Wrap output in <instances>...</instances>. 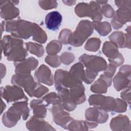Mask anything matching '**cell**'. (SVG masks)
<instances>
[{"label":"cell","mask_w":131,"mask_h":131,"mask_svg":"<svg viewBox=\"0 0 131 131\" xmlns=\"http://www.w3.org/2000/svg\"><path fill=\"white\" fill-rule=\"evenodd\" d=\"M23 40L10 35H5L1 40V47L7 60L17 62L25 59L28 55Z\"/></svg>","instance_id":"cell-1"},{"label":"cell","mask_w":131,"mask_h":131,"mask_svg":"<svg viewBox=\"0 0 131 131\" xmlns=\"http://www.w3.org/2000/svg\"><path fill=\"white\" fill-rule=\"evenodd\" d=\"M29 113L27 101H16L4 114L2 117L3 124L7 127H12L17 123L21 116L24 120H27Z\"/></svg>","instance_id":"cell-2"},{"label":"cell","mask_w":131,"mask_h":131,"mask_svg":"<svg viewBox=\"0 0 131 131\" xmlns=\"http://www.w3.org/2000/svg\"><path fill=\"white\" fill-rule=\"evenodd\" d=\"M1 27L13 37L26 39L32 35L33 23L21 19L4 20L2 23Z\"/></svg>","instance_id":"cell-3"},{"label":"cell","mask_w":131,"mask_h":131,"mask_svg":"<svg viewBox=\"0 0 131 131\" xmlns=\"http://www.w3.org/2000/svg\"><path fill=\"white\" fill-rule=\"evenodd\" d=\"M93 29L92 23L89 20L80 21L76 30L71 33L68 43L75 47L81 46L85 40L92 34Z\"/></svg>","instance_id":"cell-4"},{"label":"cell","mask_w":131,"mask_h":131,"mask_svg":"<svg viewBox=\"0 0 131 131\" xmlns=\"http://www.w3.org/2000/svg\"><path fill=\"white\" fill-rule=\"evenodd\" d=\"M54 84L57 91L68 90L82 84L69 72L62 69L56 71L54 75Z\"/></svg>","instance_id":"cell-5"},{"label":"cell","mask_w":131,"mask_h":131,"mask_svg":"<svg viewBox=\"0 0 131 131\" xmlns=\"http://www.w3.org/2000/svg\"><path fill=\"white\" fill-rule=\"evenodd\" d=\"M79 61L86 67V69L97 73L104 71L107 68V63L104 58L95 55L83 54L79 58Z\"/></svg>","instance_id":"cell-6"},{"label":"cell","mask_w":131,"mask_h":131,"mask_svg":"<svg viewBox=\"0 0 131 131\" xmlns=\"http://www.w3.org/2000/svg\"><path fill=\"white\" fill-rule=\"evenodd\" d=\"M11 83L19 87L23 88L25 92L30 97H33V93L37 82L34 81L30 74L16 73L12 77Z\"/></svg>","instance_id":"cell-7"},{"label":"cell","mask_w":131,"mask_h":131,"mask_svg":"<svg viewBox=\"0 0 131 131\" xmlns=\"http://www.w3.org/2000/svg\"><path fill=\"white\" fill-rule=\"evenodd\" d=\"M90 105L98 107L105 111L115 112L116 109V100L113 97L105 96L101 94H94L89 97Z\"/></svg>","instance_id":"cell-8"},{"label":"cell","mask_w":131,"mask_h":131,"mask_svg":"<svg viewBox=\"0 0 131 131\" xmlns=\"http://www.w3.org/2000/svg\"><path fill=\"white\" fill-rule=\"evenodd\" d=\"M1 96L8 102H16L19 100L28 101V98L25 95L20 87L13 85H6L1 88Z\"/></svg>","instance_id":"cell-9"},{"label":"cell","mask_w":131,"mask_h":131,"mask_svg":"<svg viewBox=\"0 0 131 131\" xmlns=\"http://www.w3.org/2000/svg\"><path fill=\"white\" fill-rule=\"evenodd\" d=\"M118 48L112 41H105L102 47V52L108 57L110 62L116 67L121 66L124 62L123 57L119 52Z\"/></svg>","instance_id":"cell-10"},{"label":"cell","mask_w":131,"mask_h":131,"mask_svg":"<svg viewBox=\"0 0 131 131\" xmlns=\"http://www.w3.org/2000/svg\"><path fill=\"white\" fill-rule=\"evenodd\" d=\"M130 66L124 65L119 70L114 78V88L117 91L130 86Z\"/></svg>","instance_id":"cell-11"},{"label":"cell","mask_w":131,"mask_h":131,"mask_svg":"<svg viewBox=\"0 0 131 131\" xmlns=\"http://www.w3.org/2000/svg\"><path fill=\"white\" fill-rule=\"evenodd\" d=\"M51 112L55 123L64 128L68 129V124L73 120V118L63 110V108L60 104L53 105Z\"/></svg>","instance_id":"cell-12"},{"label":"cell","mask_w":131,"mask_h":131,"mask_svg":"<svg viewBox=\"0 0 131 131\" xmlns=\"http://www.w3.org/2000/svg\"><path fill=\"white\" fill-rule=\"evenodd\" d=\"M13 1H1V16L5 20H11L19 15V11Z\"/></svg>","instance_id":"cell-13"},{"label":"cell","mask_w":131,"mask_h":131,"mask_svg":"<svg viewBox=\"0 0 131 131\" xmlns=\"http://www.w3.org/2000/svg\"><path fill=\"white\" fill-rule=\"evenodd\" d=\"M111 24L113 28L118 29L130 20V8H119L114 15Z\"/></svg>","instance_id":"cell-14"},{"label":"cell","mask_w":131,"mask_h":131,"mask_svg":"<svg viewBox=\"0 0 131 131\" xmlns=\"http://www.w3.org/2000/svg\"><path fill=\"white\" fill-rule=\"evenodd\" d=\"M85 117L89 121L103 123L107 120L108 115L106 111L94 106L85 110Z\"/></svg>","instance_id":"cell-15"},{"label":"cell","mask_w":131,"mask_h":131,"mask_svg":"<svg viewBox=\"0 0 131 131\" xmlns=\"http://www.w3.org/2000/svg\"><path fill=\"white\" fill-rule=\"evenodd\" d=\"M14 64L16 73L30 74L31 72L37 67L38 61L35 58L30 57L21 61L14 62Z\"/></svg>","instance_id":"cell-16"},{"label":"cell","mask_w":131,"mask_h":131,"mask_svg":"<svg viewBox=\"0 0 131 131\" xmlns=\"http://www.w3.org/2000/svg\"><path fill=\"white\" fill-rule=\"evenodd\" d=\"M127 33L124 34L122 32H114L110 36L109 39L117 45L118 47L128 48L130 49V27Z\"/></svg>","instance_id":"cell-17"},{"label":"cell","mask_w":131,"mask_h":131,"mask_svg":"<svg viewBox=\"0 0 131 131\" xmlns=\"http://www.w3.org/2000/svg\"><path fill=\"white\" fill-rule=\"evenodd\" d=\"M36 80L48 85L51 86L53 84V78L50 69L46 65H41L34 73Z\"/></svg>","instance_id":"cell-18"},{"label":"cell","mask_w":131,"mask_h":131,"mask_svg":"<svg viewBox=\"0 0 131 131\" xmlns=\"http://www.w3.org/2000/svg\"><path fill=\"white\" fill-rule=\"evenodd\" d=\"M27 128L30 130H55L42 118L34 116L26 123Z\"/></svg>","instance_id":"cell-19"},{"label":"cell","mask_w":131,"mask_h":131,"mask_svg":"<svg viewBox=\"0 0 131 131\" xmlns=\"http://www.w3.org/2000/svg\"><path fill=\"white\" fill-rule=\"evenodd\" d=\"M62 19V15L59 12L56 11L51 12L46 16V26L49 30L56 31L59 29Z\"/></svg>","instance_id":"cell-20"},{"label":"cell","mask_w":131,"mask_h":131,"mask_svg":"<svg viewBox=\"0 0 131 131\" xmlns=\"http://www.w3.org/2000/svg\"><path fill=\"white\" fill-rule=\"evenodd\" d=\"M112 84V78H108L103 74L101 75L100 78L96 81L91 86V90L95 93H105L107 88Z\"/></svg>","instance_id":"cell-21"},{"label":"cell","mask_w":131,"mask_h":131,"mask_svg":"<svg viewBox=\"0 0 131 131\" xmlns=\"http://www.w3.org/2000/svg\"><path fill=\"white\" fill-rule=\"evenodd\" d=\"M110 128L114 130H127V127L129 128V121L126 116L119 115L113 118L110 122Z\"/></svg>","instance_id":"cell-22"},{"label":"cell","mask_w":131,"mask_h":131,"mask_svg":"<svg viewBox=\"0 0 131 131\" xmlns=\"http://www.w3.org/2000/svg\"><path fill=\"white\" fill-rule=\"evenodd\" d=\"M43 100L34 99L31 101L30 106L33 110V114L35 116L43 118L46 116L47 108Z\"/></svg>","instance_id":"cell-23"},{"label":"cell","mask_w":131,"mask_h":131,"mask_svg":"<svg viewBox=\"0 0 131 131\" xmlns=\"http://www.w3.org/2000/svg\"><path fill=\"white\" fill-rule=\"evenodd\" d=\"M32 39L40 43H44L47 40V35L46 32L38 25L33 23L32 31Z\"/></svg>","instance_id":"cell-24"},{"label":"cell","mask_w":131,"mask_h":131,"mask_svg":"<svg viewBox=\"0 0 131 131\" xmlns=\"http://www.w3.org/2000/svg\"><path fill=\"white\" fill-rule=\"evenodd\" d=\"M76 15L80 17H92V9L91 5L85 3H80L76 5L75 8Z\"/></svg>","instance_id":"cell-25"},{"label":"cell","mask_w":131,"mask_h":131,"mask_svg":"<svg viewBox=\"0 0 131 131\" xmlns=\"http://www.w3.org/2000/svg\"><path fill=\"white\" fill-rule=\"evenodd\" d=\"M92 23L93 28H94L101 36H104L107 35L112 30L111 26L108 22L93 21Z\"/></svg>","instance_id":"cell-26"},{"label":"cell","mask_w":131,"mask_h":131,"mask_svg":"<svg viewBox=\"0 0 131 131\" xmlns=\"http://www.w3.org/2000/svg\"><path fill=\"white\" fill-rule=\"evenodd\" d=\"M69 72L77 80L81 82L83 81L84 79L85 71L84 70L83 64L81 62H79L73 65L71 67Z\"/></svg>","instance_id":"cell-27"},{"label":"cell","mask_w":131,"mask_h":131,"mask_svg":"<svg viewBox=\"0 0 131 131\" xmlns=\"http://www.w3.org/2000/svg\"><path fill=\"white\" fill-rule=\"evenodd\" d=\"M25 44L27 50L30 53L34 54L38 57L43 56L45 50L44 48L42 45L31 42H26Z\"/></svg>","instance_id":"cell-28"},{"label":"cell","mask_w":131,"mask_h":131,"mask_svg":"<svg viewBox=\"0 0 131 131\" xmlns=\"http://www.w3.org/2000/svg\"><path fill=\"white\" fill-rule=\"evenodd\" d=\"M62 48V43L58 40H52L46 47V52L50 55H55L58 53Z\"/></svg>","instance_id":"cell-29"},{"label":"cell","mask_w":131,"mask_h":131,"mask_svg":"<svg viewBox=\"0 0 131 131\" xmlns=\"http://www.w3.org/2000/svg\"><path fill=\"white\" fill-rule=\"evenodd\" d=\"M101 41L99 38H91L89 39L85 43V49L89 51H97L100 46Z\"/></svg>","instance_id":"cell-30"},{"label":"cell","mask_w":131,"mask_h":131,"mask_svg":"<svg viewBox=\"0 0 131 131\" xmlns=\"http://www.w3.org/2000/svg\"><path fill=\"white\" fill-rule=\"evenodd\" d=\"M68 129L69 130H88V127L87 126L85 121H78L72 120L69 124L68 125Z\"/></svg>","instance_id":"cell-31"},{"label":"cell","mask_w":131,"mask_h":131,"mask_svg":"<svg viewBox=\"0 0 131 131\" xmlns=\"http://www.w3.org/2000/svg\"><path fill=\"white\" fill-rule=\"evenodd\" d=\"M42 100L47 103V105H49L50 104H52L53 105L60 104V101L58 95L54 92H51L42 98Z\"/></svg>","instance_id":"cell-32"},{"label":"cell","mask_w":131,"mask_h":131,"mask_svg":"<svg viewBox=\"0 0 131 131\" xmlns=\"http://www.w3.org/2000/svg\"><path fill=\"white\" fill-rule=\"evenodd\" d=\"M45 60L46 63L54 68L59 67L61 62L60 57L58 55H48L46 57Z\"/></svg>","instance_id":"cell-33"},{"label":"cell","mask_w":131,"mask_h":131,"mask_svg":"<svg viewBox=\"0 0 131 131\" xmlns=\"http://www.w3.org/2000/svg\"><path fill=\"white\" fill-rule=\"evenodd\" d=\"M49 91V89L43 85L37 83L33 93V97L40 98Z\"/></svg>","instance_id":"cell-34"},{"label":"cell","mask_w":131,"mask_h":131,"mask_svg":"<svg viewBox=\"0 0 131 131\" xmlns=\"http://www.w3.org/2000/svg\"><path fill=\"white\" fill-rule=\"evenodd\" d=\"M38 4L40 7L46 10L55 8L57 6V2L55 1H39Z\"/></svg>","instance_id":"cell-35"},{"label":"cell","mask_w":131,"mask_h":131,"mask_svg":"<svg viewBox=\"0 0 131 131\" xmlns=\"http://www.w3.org/2000/svg\"><path fill=\"white\" fill-rule=\"evenodd\" d=\"M72 32L68 29H63L59 34V41L63 44H68V40Z\"/></svg>","instance_id":"cell-36"},{"label":"cell","mask_w":131,"mask_h":131,"mask_svg":"<svg viewBox=\"0 0 131 131\" xmlns=\"http://www.w3.org/2000/svg\"><path fill=\"white\" fill-rule=\"evenodd\" d=\"M75 59L74 55L70 52H64L60 56L61 61L67 65L72 63Z\"/></svg>","instance_id":"cell-37"},{"label":"cell","mask_w":131,"mask_h":131,"mask_svg":"<svg viewBox=\"0 0 131 131\" xmlns=\"http://www.w3.org/2000/svg\"><path fill=\"white\" fill-rule=\"evenodd\" d=\"M102 14H103L106 17L111 18L113 17L114 15V10L112 7L108 4H105L102 6L101 8Z\"/></svg>","instance_id":"cell-38"},{"label":"cell","mask_w":131,"mask_h":131,"mask_svg":"<svg viewBox=\"0 0 131 131\" xmlns=\"http://www.w3.org/2000/svg\"><path fill=\"white\" fill-rule=\"evenodd\" d=\"M116 109L115 112L116 113H122L126 111L127 108V104L126 102L119 98H116Z\"/></svg>","instance_id":"cell-39"},{"label":"cell","mask_w":131,"mask_h":131,"mask_svg":"<svg viewBox=\"0 0 131 131\" xmlns=\"http://www.w3.org/2000/svg\"><path fill=\"white\" fill-rule=\"evenodd\" d=\"M116 67L114 64L110 63L108 65V66H107L106 69L104 70L103 75L107 77L112 78L116 72Z\"/></svg>","instance_id":"cell-40"},{"label":"cell","mask_w":131,"mask_h":131,"mask_svg":"<svg viewBox=\"0 0 131 131\" xmlns=\"http://www.w3.org/2000/svg\"><path fill=\"white\" fill-rule=\"evenodd\" d=\"M130 86L127 88L121 93V97L126 101L129 105L130 103Z\"/></svg>","instance_id":"cell-41"},{"label":"cell","mask_w":131,"mask_h":131,"mask_svg":"<svg viewBox=\"0 0 131 131\" xmlns=\"http://www.w3.org/2000/svg\"><path fill=\"white\" fill-rule=\"evenodd\" d=\"M116 5L118 8L121 7H127L130 8L131 6V1H115Z\"/></svg>","instance_id":"cell-42"},{"label":"cell","mask_w":131,"mask_h":131,"mask_svg":"<svg viewBox=\"0 0 131 131\" xmlns=\"http://www.w3.org/2000/svg\"><path fill=\"white\" fill-rule=\"evenodd\" d=\"M63 2L65 4V5H69V6H72V5H74V4L76 3V1H63Z\"/></svg>","instance_id":"cell-43"},{"label":"cell","mask_w":131,"mask_h":131,"mask_svg":"<svg viewBox=\"0 0 131 131\" xmlns=\"http://www.w3.org/2000/svg\"><path fill=\"white\" fill-rule=\"evenodd\" d=\"M6 108V104L4 102H3V100H2V104H1V114L3 113V111L4 110H5Z\"/></svg>","instance_id":"cell-44"},{"label":"cell","mask_w":131,"mask_h":131,"mask_svg":"<svg viewBox=\"0 0 131 131\" xmlns=\"http://www.w3.org/2000/svg\"><path fill=\"white\" fill-rule=\"evenodd\" d=\"M99 4H106V3H107V1H96Z\"/></svg>","instance_id":"cell-45"}]
</instances>
